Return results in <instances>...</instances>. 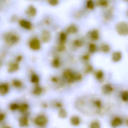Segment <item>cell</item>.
Instances as JSON below:
<instances>
[{"label":"cell","instance_id":"obj_1","mask_svg":"<svg viewBox=\"0 0 128 128\" xmlns=\"http://www.w3.org/2000/svg\"><path fill=\"white\" fill-rule=\"evenodd\" d=\"M116 31L119 35L121 36H126L128 34V25L126 22H118L115 26Z\"/></svg>","mask_w":128,"mask_h":128},{"label":"cell","instance_id":"obj_2","mask_svg":"<svg viewBox=\"0 0 128 128\" xmlns=\"http://www.w3.org/2000/svg\"><path fill=\"white\" fill-rule=\"evenodd\" d=\"M5 40L6 42L10 44H14L18 42L19 38L16 35L13 34H8L5 37Z\"/></svg>","mask_w":128,"mask_h":128},{"label":"cell","instance_id":"obj_3","mask_svg":"<svg viewBox=\"0 0 128 128\" xmlns=\"http://www.w3.org/2000/svg\"><path fill=\"white\" fill-rule=\"evenodd\" d=\"M35 123L38 126H45L48 122V119L44 115H39L35 119Z\"/></svg>","mask_w":128,"mask_h":128},{"label":"cell","instance_id":"obj_4","mask_svg":"<svg viewBox=\"0 0 128 128\" xmlns=\"http://www.w3.org/2000/svg\"><path fill=\"white\" fill-rule=\"evenodd\" d=\"M30 46L33 50H39L41 47L40 41L38 39H33L30 42Z\"/></svg>","mask_w":128,"mask_h":128},{"label":"cell","instance_id":"obj_5","mask_svg":"<svg viewBox=\"0 0 128 128\" xmlns=\"http://www.w3.org/2000/svg\"><path fill=\"white\" fill-rule=\"evenodd\" d=\"M51 38V35L49 31L44 30L42 34V42L45 43L48 42Z\"/></svg>","mask_w":128,"mask_h":128},{"label":"cell","instance_id":"obj_6","mask_svg":"<svg viewBox=\"0 0 128 128\" xmlns=\"http://www.w3.org/2000/svg\"><path fill=\"white\" fill-rule=\"evenodd\" d=\"M113 88L109 84H105L102 86V92L105 94H108L113 91Z\"/></svg>","mask_w":128,"mask_h":128},{"label":"cell","instance_id":"obj_7","mask_svg":"<svg viewBox=\"0 0 128 128\" xmlns=\"http://www.w3.org/2000/svg\"><path fill=\"white\" fill-rule=\"evenodd\" d=\"M121 58H122V54L120 52H115L112 54V60L114 62H118L120 60Z\"/></svg>","mask_w":128,"mask_h":128},{"label":"cell","instance_id":"obj_8","mask_svg":"<svg viewBox=\"0 0 128 128\" xmlns=\"http://www.w3.org/2000/svg\"><path fill=\"white\" fill-rule=\"evenodd\" d=\"M122 124V120L120 118L116 117L112 121L111 126L114 128H117L120 126Z\"/></svg>","mask_w":128,"mask_h":128},{"label":"cell","instance_id":"obj_9","mask_svg":"<svg viewBox=\"0 0 128 128\" xmlns=\"http://www.w3.org/2000/svg\"><path fill=\"white\" fill-rule=\"evenodd\" d=\"M9 90V86L7 84H0V94L5 95Z\"/></svg>","mask_w":128,"mask_h":128},{"label":"cell","instance_id":"obj_10","mask_svg":"<svg viewBox=\"0 0 128 128\" xmlns=\"http://www.w3.org/2000/svg\"><path fill=\"white\" fill-rule=\"evenodd\" d=\"M20 25L24 28L28 30H30L32 28V24L31 23L28 21L25 20H22L20 22Z\"/></svg>","mask_w":128,"mask_h":128},{"label":"cell","instance_id":"obj_11","mask_svg":"<svg viewBox=\"0 0 128 128\" xmlns=\"http://www.w3.org/2000/svg\"><path fill=\"white\" fill-rule=\"evenodd\" d=\"M71 124L74 126H78L80 122V118L77 116H74L72 117L70 119Z\"/></svg>","mask_w":128,"mask_h":128},{"label":"cell","instance_id":"obj_12","mask_svg":"<svg viewBox=\"0 0 128 128\" xmlns=\"http://www.w3.org/2000/svg\"><path fill=\"white\" fill-rule=\"evenodd\" d=\"M27 12L30 16H35L36 14V9L33 6H30L28 8Z\"/></svg>","mask_w":128,"mask_h":128},{"label":"cell","instance_id":"obj_13","mask_svg":"<svg viewBox=\"0 0 128 128\" xmlns=\"http://www.w3.org/2000/svg\"><path fill=\"white\" fill-rule=\"evenodd\" d=\"M19 68L18 64L17 63H13L10 66L8 71L10 72H14L18 71Z\"/></svg>","mask_w":128,"mask_h":128},{"label":"cell","instance_id":"obj_14","mask_svg":"<svg viewBox=\"0 0 128 128\" xmlns=\"http://www.w3.org/2000/svg\"><path fill=\"white\" fill-rule=\"evenodd\" d=\"M77 31V28L74 25H71L67 28L66 31L68 34H74Z\"/></svg>","mask_w":128,"mask_h":128},{"label":"cell","instance_id":"obj_15","mask_svg":"<svg viewBox=\"0 0 128 128\" xmlns=\"http://www.w3.org/2000/svg\"><path fill=\"white\" fill-rule=\"evenodd\" d=\"M58 115L60 118L64 119L66 118L67 116V113L66 111L63 108H61L59 110Z\"/></svg>","mask_w":128,"mask_h":128},{"label":"cell","instance_id":"obj_16","mask_svg":"<svg viewBox=\"0 0 128 128\" xmlns=\"http://www.w3.org/2000/svg\"><path fill=\"white\" fill-rule=\"evenodd\" d=\"M20 124L21 126H25L28 124V119L26 117H23L20 119Z\"/></svg>","mask_w":128,"mask_h":128},{"label":"cell","instance_id":"obj_17","mask_svg":"<svg viewBox=\"0 0 128 128\" xmlns=\"http://www.w3.org/2000/svg\"><path fill=\"white\" fill-rule=\"evenodd\" d=\"M91 38L94 40H96L99 38L98 32L96 30H93L90 34Z\"/></svg>","mask_w":128,"mask_h":128},{"label":"cell","instance_id":"obj_18","mask_svg":"<svg viewBox=\"0 0 128 128\" xmlns=\"http://www.w3.org/2000/svg\"><path fill=\"white\" fill-rule=\"evenodd\" d=\"M52 66L54 68H58L60 66V61L59 58H54L52 62Z\"/></svg>","mask_w":128,"mask_h":128},{"label":"cell","instance_id":"obj_19","mask_svg":"<svg viewBox=\"0 0 128 128\" xmlns=\"http://www.w3.org/2000/svg\"><path fill=\"white\" fill-rule=\"evenodd\" d=\"M42 92V89L41 87H36L34 90V93L36 95H40Z\"/></svg>","mask_w":128,"mask_h":128},{"label":"cell","instance_id":"obj_20","mask_svg":"<svg viewBox=\"0 0 128 128\" xmlns=\"http://www.w3.org/2000/svg\"><path fill=\"white\" fill-rule=\"evenodd\" d=\"M65 49H66V46L64 45V43L60 42L58 46L57 50L59 52L64 51Z\"/></svg>","mask_w":128,"mask_h":128},{"label":"cell","instance_id":"obj_21","mask_svg":"<svg viewBox=\"0 0 128 128\" xmlns=\"http://www.w3.org/2000/svg\"><path fill=\"white\" fill-rule=\"evenodd\" d=\"M104 74L103 72L101 70H98L96 73V78L98 80H101L103 78Z\"/></svg>","mask_w":128,"mask_h":128},{"label":"cell","instance_id":"obj_22","mask_svg":"<svg viewBox=\"0 0 128 128\" xmlns=\"http://www.w3.org/2000/svg\"><path fill=\"white\" fill-rule=\"evenodd\" d=\"M101 49L102 51L104 53H108L110 51V46L108 45L104 44L102 46Z\"/></svg>","mask_w":128,"mask_h":128},{"label":"cell","instance_id":"obj_23","mask_svg":"<svg viewBox=\"0 0 128 128\" xmlns=\"http://www.w3.org/2000/svg\"><path fill=\"white\" fill-rule=\"evenodd\" d=\"M89 50L90 52L91 53H94L96 52V46L95 44L92 43H90L89 45Z\"/></svg>","mask_w":128,"mask_h":128},{"label":"cell","instance_id":"obj_24","mask_svg":"<svg viewBox=\"0 0 128 128\" xmlns=\"http://www.w3.org/2000/svg\"><path fill=\"white\" fill-rule=\"evenodd\" d=\"M31 81L35 84H38L39 81V78L36 75L33 74L31 78Z\"/></svg>","mask_w":128,"mask_h":128},{"label":"cell","instance_id":"obj_25","mask_svg":"<svg viewBox=\"0 0 128 128\" xmlns=\"http://www.w3.org/2000/svg\"><path fill=\"white\" fill-rule=\"evenodd\" d=\"M90 128H100V124L97 121L92 122L90 125Z\"/></svg>","mask_w":128,"mask_h":128},{"label":"cell","instance_id":"obj_26","mask_svg":"<svg viewBox=\"0 0 128 128\" xmlns=\"http://www.w3.org/2000/svg\"><path fill=\"white\" fill-rule=\"evenodd\" d=\"M122 100L124 102H127L128 100V93L127 91H125L122 93L121 95Z\"/></svg>","mask_w":128,"mask_h":128},{"label":"cell","instance_id":"obj_27","mask_svg":"<svg viewBox=\"0 0 128 128\" xmlns=\"http://www.w3.org/2000/svg\"><path fill=\"white\" fill-rule=\"evenodd\" d=\"M13 85L16 87L19 88L22 86V84L21 82L18 80H14L12 82Z\"/></svg>","mask_w":128,"mask_h":128},{"label":"cell","instance_id":"obj_28","mask_svg":"<svg viewBox=\"0 0 128 128\" xmlns=\"http://www.w3.org/2000/svg\"><path fill=\"white\" fill-rule=\"evenodd\" d=\"M60 40L61 42H60L64 43V42L66 40V34L64 32H61L60 33Z\"/></svg>","mask_w":128,"mask_h":128},{"label":"cell","instance_id":"obj_29","mask_svg":"<svg viewBox=\"0 0 128 128\" xmlns=\"http://www.w3.org/2000/svg\"><path fill=\"white\" fill-rule=\"evenodd\" d=\"M86 6L89 9H93L94 7V3L92 0H88L87 2Z\"/></svg>","mask_w":128,"mask_h":128},{"label":"cell","instance_id":"obj_30","mask_svg":"<svg viewBox=\"0 0 128 128\" xmlns=\"http://www.w3.org/2000/svg\"><path fill=\"white\" fill-rule=\"evenodd\" d=\"M74 44L77 47H81L83 45V42L79 40H76L74 42Z\"/></svg>","mask_w":128,"mask_h":128},{"label":"cell","instance_id":"obj_31","mask_svg":"<svg viewBox=\"0 0 128 128\" xmlns=\"http://www.w3.org/2000/svg\"><path fill=\"white\" fill-rule=\"evenodd\" d=\"M19 108L21 111L22 112H24L28 108V106L26 104H24L21 106H20Z\"/></svg>","mask_w":128,"mask_h":128},{"label":"cell","instance_id":"obj_32","mask_svg":"<svg viewBox=\"0 0 128 128\" xmlns=\"http://www.w3.org/2000/svg\"><path fill=\"white\" fill-rule=\"evenodd\" d=\"M48 2L49 4L52 6H56L59 2L57 0H48Z\"/></svg>","mask_w":128,"mask_h":128},{"label":"cell","instance_id":"obj_33","mask_svg":"<svg viewBox=\"0 0 128 128\" xmlns=\"http://www.w3.org/2000/svg\"><path fill=\"white\" fill-rule=\"evenodd\" d=\"M98 4L101 6H108V2L106 0H101V1H99Z\"/></svg>","mask_w":128,"mask_h":128},{"label":"cell","instance_id":"obj_34","mask_svg":"<svg viewBox=\"0 0 128 128\" xmlns=\"http://www.w3.org/2000/svg\"><path fill=\"white\" fill-rule=\"evenodd\" d=\"M92 66L90 65H88L87 66L85 70V72L86 73H88L90 72L92 70Z\"/></svg>","mask_w":128,"mask_h":128},{"label":"cell","instance_id":"obj_35","mask_svg":"<svg viewBox=\"0 0 128 128\" xmlns=\"http://www.w3.org/2000/svg\"><path fill=\"white\" fill-rule=\"evenodd\" d=\"M94 104L96 107L98 108H101V106H102V103H101V102L98 100H96V101L94 102Z\"/></svg>","mask_w":128,"mask_h":128},{"label":"cell","instance_id":"obj_36","mask_svg":"<svg viewBox=\"0 0 128 128\" xmlns=\"http://www.w3.org/2000/svg\"><path fill=\"white\" fill-rule=\"evenodd\" d=\"M19 106H18V105L16 103H13V104H12L10 106V108L12 110H16V109L19 108Z\"/></svg>","mask_w":128,"mask_h":128},{"label":"cell","instance_id":"obj_37","mask_svg":"<svg viewBox=\"0 0 128 128\" xmlns=\"http://www.w3.org/2000/svg\"><path fill=\"white\" fill-rule=\"evenodd\" d=\"M89 58H90V56L88 54H85L83 56V59L84 60H88Z\"/></svg>","mask_w":128,"mask_h":128},{"label":"cell","instance_id":"obj_38","mask_svg":"<svg viewBox=\"0 0 128 128\" xmlns=\"http://www.w3.org/2000/svg\"><path fill=\"white\" fill-rule=\"evenodd\" d=\"M52 81L53 82L56 83V82H58V79L56 77H52Z\"/></svg>","mask_w":128,"mask_h":128},{"label":"cell","instance_id":"obj_39","mask_svg":"<svg viewBox=\"0 0 128 128\" xmlns=\"http://www.w3.org/2000/svg\"><path fill=\"white\" fill-rule=\"evenodd\" d=\"M4 117L5 116L3 114H0V121H2L4 119Z\"/></svg>","mask_w":128,"mask_h":128},{"label":"cell","instance_id":"obj_40","mask_svg":"<svg viewBox=\"0 0 128 128\" xmlns=\"http://www.w3.org/2000/svg\"><path fill=\"white\" fill-rule=\"evenodd\" d=\"M22 58V57L21 56H18L17 59V61H18V62L20 61L21 60Z\"/></svg>","mask_w":128,"mask_h":128},{"label":"cell","instance_id":"obj_41","mask_svg":"<svg viewBox=\"0 0 128 128\" xmlns=\"http://www.w3.org/2000/svg\"></svg>","mask_w":128,"mask_h":128}]
</instances>
